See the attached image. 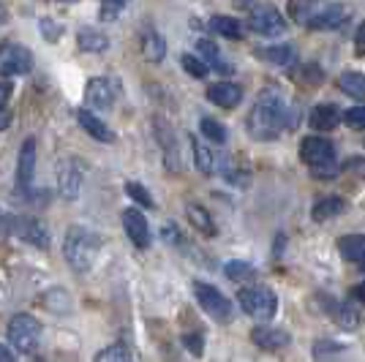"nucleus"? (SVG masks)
<instances>
[{
  "instance_id": "f257e3e1",
  "label": "nucleus",
  "mask_w": 365,
  "mask_h": 362,
  "mask_svg": "<svg viewBox=\"0 0 365 362\" xmlns=\"http://www.w3.org/2000/svg\"><path fill=\"white\" fill-rule=\"evenodd\" d=\"M284 123H287L284 98L275 90H270V88L259 93L257 104L248 115V134L254 139H273V136H278Z\"/></svg>"
},
{
  "instance_id": "f03ea898",
  "label": "nucleus",
  "mask_w": 365,
  "mask_h": 362,
  "mask_svg": "<svg viewBox=\"0 0 365 362\" xmlns=\"http://www.w3.org/2000/svg\"><path fill=\"white\" fill-rule=\"evenodd\" d=\"M101 251V237L93 234L91 229L85 227H71L66 232V240H63V254L66 262L74 267L76 272H88L93 267V262Z\"/></svg>"
},
{
  "instance_id": "7ed1b4c3",
  "label": "nucleus",
  "mask_w": 365,
  "mask_h": 362,
  "mask_svg": "<svg viewBox=\"0 0 365 362\" xmlns=\"http://www.w3.org/2000/svg\"><path fill=\"white\" fill-rule=\"evenodd\" d=\"M300 155L303 161L311 166L314 177H333L338 172L335 164V150L330 139H322V136H305L303 145H300Z\"/></svg>"
},
{
  "instance_id": "20e7f679",
  "label": "nucleus",
  "mask_w": 365,
  "mask_h": 362,
  "mask_svg": "<svg viewBox=\"0 0 365 362\" xmlns=\"http://www.w3.org/2000/svg\"><path fill=\"white\" fill-rule=\"evenodd\" d=\"M0 232L3 234H16L19 240L31 242L36 248L49 245V232L44 221L33 218V215H0Z\"/></svg>"
},
{
  "instance_id": "39448f33",
  "label": "nucleus",
  "mask_w": 365,
  "mask_h": 362,
  "mask_svg": "<svg viewBox=\"0 0 365 362\" xmlns=\"http://www.w3.org/2000/svg\"><path fill=\"white\" fill-rule=\"evenodd\" d=\"M6 335L11 341V346L19 351V354H31L38 346V338H41V324L38 319L28 316V314H16L9 327H6Z\"/></svg>"
},
{
  "instance_id": "423d86ee",
  "label": "nucleus",
  "mask_w": 365,
  "mask_h": 362,
  "mask_svg": "<svg viewBox=\"0 0 365 362\" xmlns=\"http://www.w3.org/2000/svg\"><path fill=\"white\" fill-rule=\"evenodd\" d=\"M240 308L254 319H273L278 311V300L267 286H245L237 294Z\"/></svg>"
},
{
  "instance_id": "0eeeda50",
  "label": "nucleus",
  "mask_w": 365,
  "mask_h": 362,
  "mask_svg": "<svg viewBox=\"0 0 365 362\" xmlns=\"http://www.w3.org/2000/svg\"><path fill=\"white\" fill-rule=\"evenodd\" d=\"M194 294H197L199 308L215 321H229L232 319V302L210 284H194Z\"/></svg>"
},
{
  "instance_id": "6e6552de",
  "label": "nucleus",
  "mask_w": 365,
  "mask_h": 362,
  "mask_svg": "<svg viewBox=\"0 0 365 362\" xmlns=\"http://www.w3.org/2000/svg\"><path fill=\"white\" fill-rule=\"evenodd\" d=\"M118 95H120V82L112 76H93L85 85V101L96 109H112Z\"/></svg>"
},
{
  "instance_id": "1a4fd4ad",
  "label": "nucleus",
  "mask_w": 365,
  "mask_h": 362,
  "mask_svg": "<svg viewBox=\"0 0 365 362\" xmlns=\"http://www.w3.org/2000/svg\"><path fill=\"white\" fill-rule=\"evenodd\" d=\"M33 68V55L31 49L19 44H9L0 49V76H22V74H31Z\"/></svg>"
},
{
  "instance_id": "9d476101",
  "label": "nucleus",
  "mask_w": 365,
  "mask_h": 362,
  "mask_svg": "<svg viewBox=\"0 0 365 362\" xmlns=\"http://www.w3.org/2000/svg\"><path fill=\"white\" fill-rule=\"evenodd\" d=\"M82 177H85V166L76 158H63L58 164V191L66 202H74L82 188Z\"/></svg>"
},
{
  "instance_id": "9b49d317",
  "label": "nucleus",
  "mask_w": 365,
  "mask_h": 362,
  "mask_svg": "<svg viewBox=\"0 0 365 362\" xmlns=\"http://www.w3.org/2000/svg\"><path fill=\"white\" fill-rule=\"evenodd\" d=\"M248 28L254 33H262V36H278V33L287 31V19L275 11L273 6H264V9H257L248 16Z\"/></svg>"
},
{
  "instance_id": "f8f14e48",
  "label": "nucleus",
  "mask_w": 365,
  "mask_h": 362,
  "mask_svg": "<svg viewBox=\"0 0 365 362\" xmlns=\"http://www.w3.org/2000/svg\"><path fill=\"white\" fill-rule=\"evenodd\" d=\"M123 229H125L128 240L134 242L137 248H150V224H148V218L137 207L123 210Z\"/></svg>"
},
{
  "instance_id": "ddd939ff",
  "label": "nucleus",
  "mask_w": 365,
  "mask_h": 362,
  "mask_svg": "<svg viewBox=\"0 0 365 362\" xmlns=\"http://www.w3.org/2000/svg\"><path fill=\"white\" fill-rule=\"evenodd\" d=\"M349 6L346 3H330V6H324L319 9L314 19L308 22V28L311 31H333V28H341L346 19H349Z\"/></svg>"
},
{
  "instance_id": "4468645a",
  "label": "nucleus",
  "mask_w": 365,
  "mask_h": 362,
  "mask_svg": "<svg viewBox=\"0 0 365 362\" xmlns=\"http://www.w3.org/2000/svg\"><path fill=\"white\" fill-rule=\"evenodd\" d=\"M33 175H36V142L25 139L19 148V158H16V188L22 194L31 188Z\"/></svg>"
},
{
  "instance_id": "2eb2a0df",
  "label": "nucleus",
  "mask_w": 365,
  "mask_h": 362,
  "mask_svg": "<svg viewBox=\"0 0 365 362\" xmlns=\"http://www.w3.org/2000/svg\"><path fill=\"white\" fill-rule=\"evenodd\" d=\"M207 98L221 109H235V106L243 101V88L240 85H232V82H215L207 88Z\"/></svg>"
},
{
  "instance_id": "dca6fc26",
  "label": "nucleus",
  "mask_w": 365,
  "mask_h": 362,
  "mask_svg": "<svg viewBox=\"0 0 365 362\" xmlns=\"http://www.w3.org/2000/svg\"><path fill=\"white\" fill-rule=\"evenodd\" d=\"M76 120H79V125H82L96 142H115V134L107 128V123L101 120V118H96V112H91V109L79 106V109H76Z\"/></svg>"
},
{
  "instance_id": "f3484780",
  "label": "nucleus",
  "mask_w": 365,
  "mask_h": 362,
  "mask_svg": "<svg viewBox=\"0 0 365 362\" xmlns=\"http://www.w3.org/2000/svg\"><path fill=\"white\" fill-rule=\"evenodd\" d=\"M251 341H254L259 348L278 351V348L289 346V332L278 330V327H254V332H251Z\"/></svg>"
},
{
  "instance_id": "a211bd4d",
  "label": "nucleus",
  "mask_w": 365,
  "mask_h": 362,
  "mask_svg": "<svg viewBox=\"0 0 365 362\" xmlns=\"http://www.w3.org/2000/svg\"><path fill=\"white\" fill-rule=\"evenodd\" d=\"M341 112H338V106L333 104H322V106H314L311 109V118H308V123H311V128H317V131H333L335 125L341 123Z\"/></svg>"
},
{
  "instance_id": "6ab92c4d",
  "label": "nucleus",
  "mask_w": 365,
  "mask_h": 362,
  "mask_svg": "<svg viewBox=\"0 0 365 362\" xmlns=\"http://www.w3.org/2000/svg\"><path fill=\"white\" fill-rule=\"evenodd\" d=\"M338 254L354 262V264H365V234H346L338 240Z\"/></svg>"
},
{
  "instance_id": "aec40b11",
  "label": "nucleus",
  "mask_w": 365,
  "mask_h": 362,
  "mask_svg": "<svg viewBox=\"0 0 365 362\" xmlns=\"http://www.w3.org/2000/svg\"><path fill=\"white\" fill-rule=\"evenodd\" d=\"M142 52H145V58L150 63L164 61V55H167V41H164V36L158 31H153V28H145V33H142Z\"/></svg>"
},
{
  "instance_id": "412c9836",
  "label": "nucleus",
  "mask_w": 365,
  "mask_h": 362,
  "mask_svg": "<svg viewBox=\"0 0 365 362\" xmlns=\"http://www.w3.org/2000/svg\"><path fill=\"white\" fill-rule=\"evenodd\" d=\"M185 215H188L191 227L197 229V232L207 234V237H215V234H218L213 218H210V212L205 210V207H199V205H188V207H185Z\"/></svg>"
},
{
  "instance_id": "4be33fe9",
  "label": "nucleus",
  "mask_w": 365,
  "mask_h": 362,
  "mask_svg": "<svg viewBox=\"0 0 365 362\" xmlns=\"http://www.w3.org/2000/svg\"><path fill=\"white\" fill-rule=\"evenodd\" d=\"M76 44H79L82 52H104L109 46V38L104 33L93 31V28H82L76 33Z\"/></svg>"
},
{
  "instance_id": "5701e85b",
  "label": "nucleus",
  "mask_w": 365,
  "mask_h": 362,
  "mask_svg": "<svg viewBox=\"0 0 365 362\" xmlns=\"http://www.w3.org/2000/svg\"><path fill=\"white\" fill-rule=\"evenodd\" d=\"M158 139H161V148H164V161L172 172L180 169V155H178V142H175V134L169 131L167 125L158 123Z\"/></svg>"
},
{
  "instance_id": "b1692460",
  "label": "nucleus",
  "mask_w": 365,
  "mask_h": 362,
  "mask_svg": "<svg viewBox=\"0 0 365 362\" xmlns=\"http://www.w3.org/2000/svg\"><path fill=\"white\" fill-rule=\"evenodd\" d=\"M322 0H289V16L297 22V25H308L311 19H314V14L319 11Z\"/></svg>"
},
{
  "instance_id": "393cba45",
  "label": "nucleus",
  "mask_w": 365,
  "mask_h": 362,
  "mask_svg": "<svg viewBox=\"0 0 365 362\" xmlns=\"http://www.w3.org/2000/svg\"><path fill=\"white\" fill-rule=\"evenodd\" d=\"M346 210V202L341 197H327V199H319L317 205H314V221H327V218H335V215H341V212Z\"/></svg>"
},
{
  "instance_id": "a878e982",
  "label": "nucleus",
  "mask_w": 365,
  "mask_h": 362,
  "mask_svg": "<svg viewBox=\"0 0 365 362\" xmlns=\"http://www.w3.org/2000/svg\"><path fill=\"white\" fill-rule=\"evenodd\" d=\"M257 55L264 63H273V66H289L292 58H294V49L289 44L281 46H264V49H257Z\"/></svg>"
},
{
  "instance_id": "bb28decb",
  "label": "nucleus",
  "mask_w": 365,
  "mask_h": 362,
  "mask_svg": "<svg viewBox=\"0 0 365 362\" xmlns=\"http://www.w3.org/2000/svg\"><path fill=\"white\" fill-rule=\"evenodd\" d=\"M210 31L218 36H227V38H243V25L235 19V16H213L210 19Z\"/></svg>"
},
{
  "instance_id": "cd10ccee",
  "label": "nucleus",
  "mask_w": 365,
  "mask_h": 362,
  "mask_svg": "<svg viewBox=\"0 0 365 362\" xmlns=\"http://www.w3.org/2000/svg\"><path fill=\"white\" fill-rule=\"evenodd\" d=\"M191 150H194V161H197V169L202 175H213L215 172V158L213 152L207 150L202 142H199L197 136H191Z\"/></svg>"
},
{
  "instance_id": "c85d7f7f",
  "label": "nucleus",
  "mask_w": 365,
  "mask_h": 362,
  "mask_svg": "<svg viewBox=\"0 0 365 362\" xmlns=\"http://www.w3.org/2000/svg\"><path fill=\"white\" fill-rule=\"evenodd\" d=\"M197 49H199V55H202L205 61L213 63L215 71H221V74H229V71H232V66H227V63L221 61V55H218V46H215L210 38H199Z\"/></svg>"
},
{
  "instance_id": "c756f323",
  "label": "nucleus",
  "mask_w": 365,
  "mask_h": 362,
  "mask_svg": "<svg viewBox=\"0 0 365 362\" xmlns=\"http://www.w3.org/2000/svg\"><path fill=\"white\" fill-rule=\"evenodd\" d=\"M338 88L351 95V98H360L365 101V76L363 74H344L338 79Z\"/></svg>"
},
{
  "instance_id": "7c9ffc66",
  "label": "nucleus",
  "mask_w": 365,
  "mask_h": 362,
  "mask_svg": "<svg viewBox=\"0 0 365 362\" xmlns=\"http://www.w3.org/2000/svg\"><path fill=\"white\" fill-rule=\"evenodd\" d=\"M199 128H202L205 139H210L213 145H224V142H227V131H224V125L215 120V118H202V120H199Z\"/></svg>"
},
{
  "instance_id": "2f4dec72",
  "label": "nucleus",
  "mask_w": 365,
  "mask_h": 362,
  "mask_svg": "<svg viewBox=\"0 0 365 362\" xmlns=\"http://www.w3.org/2000/svg\"><path fill=\"white\" fill-rule=\"evenodd\" d=\"M180 66L182 71H188L194 79H205V76L210 74V66L205 63V58H197V55H182Z\"/></svg>"
},
{
  "instance_id": "473e14b6",
  "label": "nucleus",
  "mask_w": 365,
  "mask_h": 362,
  "mask_svg": "<svg viewBox=\"0 0 365 362\" xmlns=\"http://www.w3.org/2000/svg\"><path fill=\"white\" fill-rule=\"evenodd\" d=\"M44 297H46L44 305L49 308V311H55V314H68V311H71V300H68L66 289H55V291H46Z\"/></svg>"
},
{
  "instance_id": "72a5a7b5",
  "label": "nucleus",
  "mask_w": 365,
  "mask_h": 362,
  "mask_svg": "<svg viewBox=\"0 0 365 362\" xmlns=\"http://www.w3.org/2000/svg\"><path fill=\"white\" fill-rule=\"evenodd\" d=\"M333 319H335V324L344 327V330H354V327H357V311L349 308V305H335Z\"/></svg>"
},
{
  "instance_id": "f704fd0d",
  "label": "nucleus",
  "mask_w": 365,
  "mask_h": 362,
  "mask_svg": "<svg viewBox=\"0 0 365 362\" xmlns=\"http://www.w3.org/2000/svg\"><path fill=\"white\" fill-rule=\"evenodd\" d=\"M96 360L98 362H125V360H131V351L123 346V343H112V346L101 348V351L96 354Z\"/></svg>"
},
{
  "instance_id": "c9c22d12",
  "label": "nucleus",
  "mask_w": 365,
  "mask_h": 362,
  "mask_svg": "<svg viewBox=\"0 0 365 362\" xmlns=\"http://www.w3.org/2000/svg\"><path fill=\"white\" fill-rule=\"evenodd\" d=\"M224 272H227V278H232V281H251L257 275V270L251 264H245V262H227Z\"/></svg>"
},
{
  "instance_id": "e433bc0d",
  "label": "nucleus",
  "mask_w": 365,
  "mask_h": 362,
  "mask_svg": "<svg viewBox=\"0 0 365 362\" xmlns=\"http://www.w3.org/2000/svg\"><path fill=\"white\" fill-rule=\"evenodd\" d=\"M128 6V0H101V22H115L123 14V9Z\"/></svg>"
},
{
  "instance_id": "4c0bfd02",
  "label": "nucleus",
  "mask_w": 365,
  "mask_h": 362,
  "mask_svg": "<svg viewBox=\"0 0 365 362\" xmlns=\"http://www.w3.org/2000/svg\"><path fill=\"white\" fill-rule=\"evenodd\" d=\"M125 194L134 199L137 205H142V207H153V197L148 194V188L142 182H128L125 185Z\"/></svg>"
},
{
  "instance_id": "58836bf2",
  "label": "nucleus",
  "mask_w": 365,
  "mask_h": 362,
  "mask_svg": "<svg viewBox=\"0 0 365 362\" xmlns=\"http://www.w3.org/2000/svg\"><path fill=\"white\" fill-rule=\"evenodd\" d=\"M344 123L349 125V128H354V131H365V106H351V109H346L344 112Z\"/></svg>"
},
{
  "instance_id": "ea45409f",
  "label": "nucleus",
  "mask_w": 365,
  "mask_h": 362,
  "mask_svg": "<svg viewBox=\"0 0 365 362\" xmlns=\"http://www.w3.org/2000/svg\"><path fill=\"white\" fill-rule=\"evenodd\" d=\"M41 33H44L46 41H58L63 33V25L61 22H49V19H44V22H41Z\"/></svg>"
},
{
  "instance_id": "a19ab883",
  "label": "nucleus",
  "mask_w": 365,
  "mask_h": 362,
  "mask_svg": "<svg viewBox=\"0 0 365 362\" xmlns=\"http://www.w3.org/2000/svg\"><path fill=\"white\" fill-rule=\"evenodd\" d=\"M182 346L191 348V354H202V338L199 335H182Z\"/></svg>"
},
{
  "instance_id": "79ce46f5",
  "label": "nucleus",
  "mask_w": 365,
  "mask_h": 362,
  "mask_svg": "<svg viewBox=\"0 0 365 362\" xmlns=\"http://www.w3.org/2000/svg\"><path fill=\"white\" fill-rule=\"evenodd\" d=\"M354 52H357V55H365V22L357 28V36H354Z\"/></svg>"
},
{
  "instance_id": "37998d69",
  "label": "nucleus",
  "mask_w": 365,
  "mask_h": 362,
  "mask_svg": "<svg viewBox=\"0 0 365 362\" xmlns=\"http://www.w3.org/2000/svg\"><path fill=\"white\" fill-rule=\"evenodd\" d=\"M11 93H14V85H11L9 79H0V104H3V101H9V95H11Z\"/></svg>"
},
{
  "instance_id": "c03bdc74",
  "label": "nucleus",
  "mask_w": 365,
  "mask_h": 362,
  "mask_svg": "<svg viewBox=\"0 0 365 362\" xmlns=\"http://www.w3.org/2000/svg\"><path fill=\"white\" fill-rule=\"evenodd\" d=\"M11 125V112H9V106L0 104V131H6Z\"/></svg>"
},
{
  "instance_id": "a18cd8bd",
  "label": "nucleus",
  "mask_w": 365,
  "mask_h": 362,
  "mask_svg": "<svg viewBox=\"0 0 365 362\" xmlns=\"http://www.w3.org/2000/svg\"><path fill=\"white\" fill-rule=\"evenodd\" d=\"M349 294H351V297H354L357 302H365V281H363V284H357V286H351Z\"/></svg>"
},
{
  "instance_id": "49530a36",
  "label": "nucleus",
  "mask_w": 365,
  "mask_h": 362,
  "mask_svg": "<svg viewBox=\"0 0 365 362\" xmlns=\"http://www.w3.org/2000/svg\"><path fill=\"white\" fill-rule=\"evenodd\" d=\"M0 362H14V351H9L6 346H0Z\"/></svg>"
},
{
  "instance_id": "de8ad7c7",
  "label": "nucleus",
  "mask_w": 365,
  "mask_h": 362,
  "mask_svg": "<svg viewBox=\"0 0 365 362\" xmlns=\"http://www.w3.org/2000/svg\"><path fill=\"white\" fill-rule=\"evenodd\" d=\"M66 3H74V0H66Z\"/></svg>"
}]
</instances>
